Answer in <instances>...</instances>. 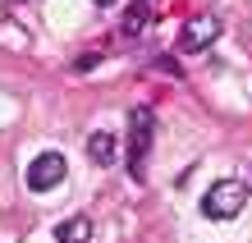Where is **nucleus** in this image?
<instances>
[{"instance_id":"5","label":"nucleus","mask_w":252,"mask_h":243,"mask_svg":"<svg viewBox=\"0 0 252 243\" xmlns=\"http://www.w3.org/2000/svg\"><path fill=\"white\" fill-rule=\"evenodd\" d=\"M87 156H92V165H101V170L115 165V138H110L106 129H96L92 138H87Z\"/></svg>"},{"instance_id":"2","label":"nucleus","mask_w":252,"mask_h":243,"mask_svg":"<svg viewBox=\"0 0 252 243\" xmlns=\"http://www.w3.org/2000/svg\"><path fill=\"white\" fill-rule=\"evenodd\" d=\"M248 202V184H239V179H220V184L206 188L202 197V216H211V220H234L243 211Z\"/></svg>"},{"instance_id":"6","label":"nucleus","mask_w":252,"mask_h":243,"mask_svg":"<svg viewBox=\"0 0 252 243\" xmlns=\"http://www.w3.org/2000/svg\"><path fill=\"white\" fill-rule=\"evenodd\" d=\"M55 239H60V243H87V239H92V220H87V216H69V220L55 225Z\"/></svg>"},{"instance_id":"3","label":"nucleus","mask_w":252,"mask_h":243,"mask_svg":"<svg viewBox=\"0 0 252 243\" xmlns=\"http://www.w3.org/2000/svg\"><path fill=\"white\" fill-rule=\"evenodd\" d=\"M64 174H69V165H64L60 151H41V156L28 165V188L32 193H51V188L64 184Z\"/></svg>"},{"instance_id":"4","label":"nucleus","mask_w":252,"mask_h":243,"mask_svg":"<svg viewBox=\"0 0 252 243\" xmlns=\"http://www.w3.org/2000/svg\"><path fill=\"white\" fill-rule=\"evenodd\" d=\"M216 37H220V19H216V14H192V19L184 23V33H179V51L197 55V51L211 46Z\"/></svg>"},{"instance_id":"7","label":"nucleus","mask_w":252,"mask_h":243,"mask_svg":"<svg viewBox=\"0 0 252 243\" xmlns=\"http://www.w3.org/2000/svg\"><path fill=\"white\" fill-rule=\"evenodd\" d=\"M147 23V9H133L128 19H124V33H138V28Z\"/></svg>"},{"instance_id":"1","label":"nucleus","mask_w":252,"mask_h":243,"mask_svg":"<svg viewBox=\"0 0 252 243\" xmlns=\"http://www.w3.org/2000/svg\"><path fill=\"white\" fill-rule=\"evenodd\" d=\"M152 133H156V115L138 105V110L128 115V174L142 179L147 174V151H152Z\"/></svg>"},{"instance_id":"8","label":"nucleus","mask_w":252,"mask_h":243,"mask_svg":"<svg viewBox=\"0 0 252 243\" xmlns=\"http://www.w3.org/2000/svg\"><path fill=\"white\" fill-rule=\"evenodd\" d=\"M92 5H96V9H110V5H115V0H92Z\"/></svg>"}]
</instances>
